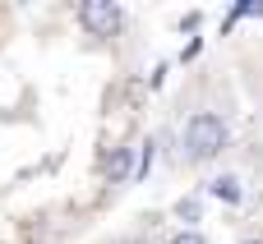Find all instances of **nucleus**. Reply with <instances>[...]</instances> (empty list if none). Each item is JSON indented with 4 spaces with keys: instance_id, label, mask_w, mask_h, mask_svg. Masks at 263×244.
I'll return each mask as SVG.
<instances>
[{
    "instance_id": "nucleus-1",
    "label": "nucleus",
    "mask_w": 263,
    "mask_h": 244,
    "mask_svg": "<svg viewBox=\"0 0 263 244\" xmlns=\"http://www.w3.org/2000/svg\"><path fill=\"white\" fill-rule=\"evenodd\" d=\"M227 125H222V115H213V111H199V115H190V125H185V157L190 161H213L222 148H227Z\"/></svg>"
},
{
    "instance_id": "nucleus-2",
    "label": "nucleus",
    "mask_w": 263,
    "mask_h": 244,
    "mask_svg": "<svg viewBox=\"0 0 263 244\" xmlns=\"http://www.w3.org/2000/svg\"><path fill=\"white\" fill-rule=\"evenodd\" d=\"M79 23L92 32V37H111L120 28V5L116 0H83L79 5Z\"/></svg>"
},
{
    "instance_id": "nucleus-3",
    "label": "nucleus",
    "mask_w": 263,
    "mask_h": 244,
    "mask_svg": "<svg viewBox=\"0 0 263 244\" xmlns=\"http://www.w3.org/2000/svg\"><path fill=\"white\" fill-rule=\"evenodd\" d=\"M129 171H134V148H116L106 157V180L120 185V180H129Z\"/></svg>"
},
{
    "instance_id": "nucleus-4",
    "label": "nucleus",
    "mask_w": 263,
    "mask_h": 244,
    "mask_svg": "<svg viewBox=\"0 0 263 244\" xmlns=\"http://www.w3.org/2000/svg\"><path fill=\"white\" fill-rule=\"evenodd\" d=\"M208 194L222 198V203H240V180H236V175H217V180L208 185Z\"/></svg>"
},
{
    "instance_id": "nucleus-5",
    "label": "nucleus",
    "mask_w": 263,
    "mask_h": 244,
    "mask_svg": "<svg viewBox=\"0 0 263 244\" xmlns=\"http://www.w3.org/2000/svg\"><path fill=\"white\" fill-rule=\"evenodd\" d=\"M176 217L180 221H199V198H180L176 203Z\"/></svg>"
},
{
    "instance_id": "nucleus-6",
    "label": "nucleus",
    "mask_w": 263,
    "mask_h": 244,
    "mask_svg": "<svg viewBox=\"0 0 263 244\" xmlns=\"http://www.w3.org/2000/svg\"><path fill=\"white\" fill-rule=\"evenodd\" d=\"M153 157H157V143L148 138V143H143V152H139V175H148V171H153Z\"/></svg>"
},
{
    "instance_id": "nucleus-7",
    "label": "nucleus",
    "mask_w": 263,
    "mask_h": 244,
    "mask_svg": "<svg viewBox=\"0 0 263 244\" xmlns=\"http://www.w3.org/2000/svg\"><path fill=\"white\" fill-rule=\"evenodd\" d=\"M166 244H203V235L199 231H180V235H171Z\"/></svg>"
},
{
    "instance_id": "nucleus-8",
    "label": "nucleus",
    "mask_w": 263,
    "mask_h": 244,
    "mask_svg": "<svg viewBox=\"0 0 263 244\" xmlns=\"http://www.w3.org/2000/svg\"><path fill=\"white\" fill-rule=\"evenodd\" d=\"M245 244H263V240H245Z\"/></svg>"
}]
</instances>
